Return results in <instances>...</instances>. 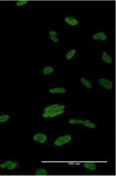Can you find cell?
Here are the masks:
<instances>
[{
  "instance_id": "cell-5",
  "label": "cell",
  "mask_w": 116,
  "mask_h": 176,
  "mask_svg": "<svg viewBox=\"0 0 116 176\" xmlns=\"http://www.w3.org/2000/svg\"><path fill=\"white\" fill-rule=\"evenodd\" d=\"M64 22L71 27H76L79 25V21L76 18L71 16H65L64 19Z\"/></svg>"
},
{
  "instance_id": "cell-14",
  "label": "cell",
  "mask_w": 116,
  "mask_h": 176,
  "mask_svg": "<svg viewBox=\"0 0 116 176\" xmlns=\"http://www.w3.org/2000/svg\"><path fill=\"white\" fill-rule=\"evenodd\" d=\"M54 71V69L52 66H47L42 69V73L44 75H48L53 74Z\"/></svg>"
},
{
  "instance_id": "cell-15",
  "label": "cell",
  "mask_w": 116,
  "mask_h": 176,
  "mask_svg": "<svg viewBox=\"0 0 116 176\" xmlns=\"http://www.w3.org/2000/svg\"><path fill=\"white\" fill-rule=\"evenodd\" d=\"M81 124L86 127L91 129H95L96 127V126L94 123L91 122L89 120L86 119L84 120H83L82 123Z\"/></svg>"
},
{
  "instance_id": "cell-13",
  "label": "cell",
  "mask_w": 116,
  "mask_h": 176,
  "mask_svg": "<svg viewBox=\"0 0 116 176\" xmlns=\"http://www.w3.org/2000/svg\"><path fill=\"white\" fill-rule=\"evenodd\" d=\"M83 167L88 170L94 171L96 169V164L94 162H87L84 163Z\"/></svg>"
},
{
  "instance_id": "cell-6",
  "label": "cell",
  "mask_w": 116,
  "mask_h": 176,
  "mask_svg": "<svg viewBox=\"0 0 116 176\" xmlns=\"http://www.w3.org/2000/svg\"><path fill=\"white\" fill-rule=\"evenodd\" d=\"M92 39L94 41H105L108 39L107 36L103 31H99L95 33L92 35Z\"/></svg>"
},
{
  "instance_id": "cell-11",
  "label": "cell",
  "mask_w": 116,
  "mask_h": 176,
  "mask_svg": "<svg viewBox=\"0 0 116 176\" xmlns=\"http://www.w3.org/2000/svg\"><path fill=\"white\" fill-rule=\"evenodd\" d=\"M80 81L85 88L88 89H91L93 88V85L91 82L88 79L84 77H81L80 78Z\"/></svg>"
},
{
  "instance_id": "cell-18",
  "label": "cell",
  "mask_w": 116,
  "mask_h": 176,
  "mask_svg": "<svg viewBox=\"0 0 116 176\" xmlns=\"http://www.w3.org/2000/svg\"><path fill=\"white\" fill-rule=\"evenodd\" d=\"M29 3V1L28 0H19L16 1L15 5L18 7H22L27 5Z\"/></svg>"
},
{
  "instance_id": "cell-4",
  "label": "cell",
  "mask_w": 116,
  "mask_h": 176,
  "mask_svg": "<svg viewBox=\"0 0 116 176\" xmlns=\"http://www.w3.org/2000/svg\"><path fill=\"white\" fill-rule=\"evenodd\" d=\"M100 86L108 90H111L113 88L114 84L112 80L109 79L102 78L98 80Z\"/></svg>"
},
{
  "instance_id": "cell-12",
  "label": "cell",
  "mask_w": 116,
  "mask_h": 176,
  "mask_svg": "<svg viewBox=\"0 0 116 176\" xmlns=\"http://www.w3.org/2000/svg\"><path fill=\"white\" fill-rule=\"evenodd\" d=\"M77 53L76 49H72L68 51L65 55V59L67 61L71 60L76 56Z\"/></svg>"
},
{
  "instance_id": "cell-9",
  "label": "cell",
  "mask_w": 116,
  "mask_h": 176,
  "mask_svg": "<svg viewBox=\"0 0 116 176\" xmlns=\"http://www.w3.org/2000/svg\"><path fill=\"white\" fill-rule=\"evenodd\" d=\"M66 89L62 87H58L50 89L49 93L53 94H64L66 93Z\"/></svg>"
},
{
  "instance_id": "cell-8",
  "label": "cell",
  "mask_w": 116,
  "mask_h": 176,
  "mask_svg": "<svg viewBox=\"0 0 116 176\" xmlns=\"http://www.w3.org/2000/svg\"><path fill=\"white\" fill-rule=\"evenodd\" d=\"M49 39L52 42L55 43L59 42L60 39L58 37V32L56 31L52 30L49 31L48 33Z\"/></svg>"
},
{
  "instance_id": "cell-16",
  "label": "cell",
  "mask_w": 116,
  "mask_h": 176,
  "mask_svg": "<svg viewBox=\"0 0 116 176\" xmlns=\"http://www.w3.org/2000/svg\"><path fill=\"white\" fill-rule=\"evenodd\" d=\"M35 174L37 176H46L48 175V172L45 169L40 168L35 171Z\"/></svg>"
},
{
  "instance_id": "cell-17",
  "label": "cell",
  "mask_w": 116,
  "mask_h": 176,
  "mask_svg": "<svg viewBox=\"0 0 116 176\" xmlns=\"http://www.w3.org/2000/svg\"><path fill=\"white\" fill-rule=\"evenodd\" d=\"M10 118L9 115L4 114L0 115V123H3L7 122Z\"/></svg>"
},
{
  "instance_id": "cell-7",
  "label": "cell",
  "mask_w": 116,
  "mask_h": 176,
  "mask_svg": "<svg viewBox=\"0 0 116 176\" xmlns=\"http://www.w3.org/2000/svg\"><path fill=\"white\" fill-rule=\"evenodd\" d=\"M48 137L45 134L42 133H38L34 135L33 140L35 142L40 144H45L47 142Z\"/></svg>"
},
{
  "instance_id": "cell-1",
  "label": "cell",
  "mask_w": 116,
  "mask_h": 176,
  "mask_svg": "<svg viewBox=\"0 0 116 176\" xmlns=\"http://www.w3.org/2000/svg\"><path fill=\"white\" fill-rule=\"evenodd\" d=\"M65 106L64 105L53 104L45 108L42 113V117L53 118L63 114L65 113Z\"/></svg>"
},
{
  "instance_id": "cell-3",
  "label": "cell",
  "mask_w": 116,
  "mask_h": 176,
  "mask_svg": "<svg viewBox=\"0 0 116 176\" xmlns=\"http://www.w3.org/2000/svg\"><path fill=\"white\" fill-rule=\"evenodd\" d=\"M72 140V137L69 135L59 136L54 141V144L57 146H61L71 142Z\"/></svg>"
},
{
  "instance_id": "cell-2",
  "label": "cell",
  "mask_w": 116,
  "mask_h": 176,
  "mask_svg": "<svg viewBox=\"0 0 116 176\" xmlns=\"http://www.w3.org/2000/svg\"><path fill=\"white\" fill-rule=\"evenodd\" d=\"M18 163L12 160H8L0 164V168L3 170H13L19 167Z\"/></svg>"
},
{
  "instance_id": "cell-10",
  "label": "cell",
  "mask_w": 116,
  "mask_h": 176,
  "mask_svg": "<svg viewBox=\"0 0 116 176\" xmlns=\"http://www.w3.org/2000/svg\"><path fill=\"white\" fill-rule=\"evenodd\" d=\"M101 58L103 62L108 64H112L113 62L112 57L105 51L103 52Z\"/></svg>"
}]
</instances>
